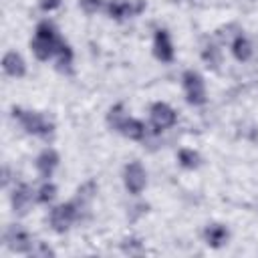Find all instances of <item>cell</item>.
I'll return each mask as SVG.
<instances>
[{"mask_svg":"<svg viewBox=\"0 0 258 258\" xmlns=\"http://www.w3.org/2000/svg\"><path fill=\"white\" fill-rule=\"evenodd\" d=\"M56 163H58V155H56V151L46 149V151H42V153L38 155V159H36V169L40 171V175L48 177V175L54 171Z\"/></svg>","mask_w":258,"mask_h":258,"instance_id":"11","label":"cell"},{"mask_svg":"<svg viewBox=\"0 0 258 258\" xmlns=\"http://www.w3.org/2000/svg\"><path fill=\"white\" fill-rule=\"evenodd\" d=\"M151 123L157 127V129H165V127H171L175 123V113L169 105L165 103H155L151 107Z\"/></svg>","mask_w":258,"mask_h":258,"instance_id":"7","label":"cell"},{"mask_svg":"<svg viewBox=\"0 0 258 258\" xmlns=\"http://www.w3.org/2000/svg\"><path fill=\"white\" fill-rule=\"evenodd\" d=\"M232 52H234V56L238 60H248L252 56V46H250L248 38L242 36V34H238L234 38V42H232Z\"/></svg>","mask_w":258,"mask_h":258,"instance_id":"13","label":"cell"},{"mask_svg":"<svg viewBox=\"0 0 258 258\" xmlns=\"http://www.w3.org/2000/svg\"><path fill=\"white\" fill-rule=\"evenodd\" d=\"M54 194H56V187L52 183H42V187L38 189V202L46 204V202H50L54 198Z\"/></svg>","mask_w":258,"mask_h":258,"instance_id":"17","label":"cell"},{"mask_svg":"<svg viewBox=\"0 0 258 258\" xmlns=\"http://www.w3.org/2000/svg\"><path fill=\"white\" fill-rule=\"evenodd\" d=\"M6 244H8V248H12V250H16V252H26V250L32 248V242H30L28 234L22 232V230L16 228V226L6 232Z\"/></svg>","mask_w":258,"mask_h":258,"instance_id":"8","label":"cell"},{"mask_svg":"<svg viewBox=\"0 0 258 258\" xmlns=\"http://www.w3.org/2000/svg\"><path fill=\"white\" fill-rule=\"evenodd\" d=\"M183 89H185V95H187V101L191 105H202L206 101V89H204V81L198 73L194 71H187L183 75Z\"/></svg>","mask_w":258,"mask_h":258,"instance_id":"3","label":"cell"},{"mask_svg":"<svg viewBox=\"0 0 258 258\" xmlns=\"http://www.w3.org/2000/svg\"><path fill=\"white\" fill-rule=\"evenodd\" d=\"M58 4H60V0H40V6L44 10H54Z\"/></svg>","mask_w":258,"mask_h":258,"instance_id":"19","label":"cell"},{"mask_svg":"<svg viewBox=\"0 0 258 258\" xmlns=\"http://www.w3.org/2000/svg\"><path fill=\"white\" fill-rule=\"evenodd\" d=\"M28 202H30V191H28V187H26V185L16 187L14 194H12V206H14V210H16V212H26Z\"/></svg>","mask_w":258,"mask_h":258,"instance_id":"15","label":"cell"},{"mask_svg":"<svg viewBox=\"0 0 258 258\" xmlns=\"http://www.w3.org/2000/svg\"><path fill=\"white\" fill-rule=\"evenodd\" d=\"M81 6L85 12H97V8L101 6V0H81Z\"/></svg>","mask_w":258,"mask_h":258,"instance_id":"18","label":"cell"},{"mask_svg":"<svg viewBox=\"0 0 258 258\" xmlns=\"http://www.w3.org/2000/svg\"><path fill=\"white\" fill-rule=\"evenodd\" d=\"M75 218H77V208H75V204H60V206H56V208L50 212V224H52V228H54L56 232H64V230L73 224Z\"/></svg>","mask_w":258,"mask_h":258,"instance_id":"4","label":"cell"},{"mask_svg":"<svg viewBox=\"0 0 258 258\" xmlns=\"http://www.w3.org/2000/svg\"><path fill=\"white\" fill-rule=\"evenodd\" d=\"M62 40L56 36V30L50 22H40L36 28V36L32 40V52L36 54V58L46 60L52 54H56V48Z\"/></svg>","mask_w":258,"mask_h":258,"instance_id":"1","label":"cell"},{"mask_svg":"<svg viewBox=\"0 0 258 258\" xmlns=\"http://www.w3.org/2000/svg\"><path fill=\"white\" fill-rule=\"evenodd\" d=\"M177 157H179V163H181L183 167L194 169V167L200 165V155H198L194 149H181V151L177 153Z\"/></svg>","mask_w":258,"mask_h":258,"instance_id":"16","label":"cell"},{"mask_svg":"<svg viewBox=\"0 0 258 258\" xmlns=\"http://www.w3.org/2000/svg\"><path fill=\"white\" fill-rule=\"evenodd\" d=\"M143 6H145L143 0H111L107 10L113 18H125V16L139 14L143 10Z\"/></svg>","mask_w":258,"mask_h":258,"instance_id":"6","label":"cell"},{"mask_svg":"<svg viewBox=\"0 0 258 258\" xmlns=\"http://www.w3.org/2000/svg\"><path fill=\"white\" fill-rule=\"evenodd\" d=\"M153 48H155V56L159 60H165L167 62V60L173 58V44H171L169 34L165 30H157L155 32V44H153Z\"/></svg>","mask_w":258,"mask_h":258,"instance_id":"9","label":"cell"},{"mask_svg":"<svg viewBox=\"0 0 258 258\" xmlns=\"http://www.w3.org/2000/svg\"><path fill=\"white\" fill-rule=\"evenodd\" d=\"M121 131H123V135L125 137H129V139H141L143 135H145V125L141 123V121H137V119H125L123 121V125H121Z\"/></svg>","mask_w":258,"mask_h":258,"instance_id":"14","label":"cell"},{"mask_svg":"<svg viewBox=\"0 0 258 258\" xmlns=\"http://www.w3.org/2000/svg\"><path fill=\"white\" fill-rule=\"evenodd\" d=\"M2 64H4V73L10 75V77H22L24 71H26L22 56H20L18 52H14V50H12V52H6Z\"/></svg>","mask_w":258,"mask_h":258,"instance_id":"10","label":"cell"},{"mask_svg":"<svg viewBox=\"0 0 258 258\" xmlns=\"http://www.w3.org/2000/svg\"><path fill=\"white\" fill-rule=\"evenodd\" d=\"M226 238H228V230L224 226L212 224V226L206 228V240H208L210 246H216L218 248V246H222L226 242Z\"/></svg>","mask_w":258,"mask_h":258,"instance_id":"12","label":"cell"},{"mask_svg":"<svg viewBox=\"0 0 258 258\" xmlns=\"http://www.w3.org/2000/svg\"><path fill=\"white\" fill-rule=\"evenodd\" d=\"M14 117L20 119V123L24 125V129L28 133H34V135H48L52 131V125L38 113H30V111H20V109H14Z\"/></svg>","mask_w":258,"mask_h":258,"instance_id":"2","label":"cell"},{"mask_svg":"<svg viewBox=\"0 0 258 258\" xmlns=\"http://www.w3.org/2000/svg\"><path fill=\"white\" fill-rule=\"evenodd\" d=\"M145 181H147V175H145V169L141 167V163L131 161L125 167V187L131 194H141V189L145 187Z\"/></svg>","mask_w":258,"mask_h":258,"instance_id":"5","label":"cell"}]
</instances>
